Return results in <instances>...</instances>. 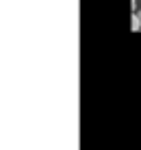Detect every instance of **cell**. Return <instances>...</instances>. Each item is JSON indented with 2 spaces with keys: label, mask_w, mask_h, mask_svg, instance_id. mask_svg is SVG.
Wrapping results in <instances>:
<instances>
[{
  "label": "cell",
  "mask_w": 141,
  "mask_h": 150,
  "mask_svg": "<svg viewBox=\"0 0 141 150\" xmlns=\"http://www.w3.org/2000/svg\"><path fill=\"white\" fill-rule=\"evenodd\" d=\"M141 22H139V15H133V30H139Z\"/></svg>",
  "instance_id": "1"
}]
</instances>
